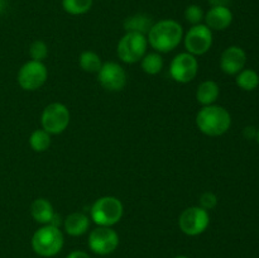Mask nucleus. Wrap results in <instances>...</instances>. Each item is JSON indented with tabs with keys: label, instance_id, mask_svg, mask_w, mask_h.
Here are the masks:
<instances>
[{
	"label": "nucleus",
	"instance_id": "obj_30",
	"mask_svg": "<svg viewBox=\"0 0 259 258\" xmlns=\"http://www.w3.org/2000/svg\"><path fill=\"white\" fill-rule=\"evenodd\" d=\"M7 8V0H0V14L5 10Z\"/></svg>",
	"mask_w": 259,
	"mask_h": 258
},
{
	"label": "nucleus",
	"instance_id": "obj_6",
	"mask_svg": "<svg viewBox=\"0 0 259 258\" xmlns=\"http://www.w3.org/2000/svg\"><path fill=\"white\" fill-rule=\"evenodd\" d=\"M70 120V110L62 103L50 104L43 109L42 115H40L42 129H45L51 136L63 133L67 129Z\"/></svg>",
	"mask_w": 259,
	"mask_h": 258
},
{
	"label": "nucleus",
	"instance_id": "obj_14",
	"mask_svg": "<svg viewBox=\"0 0 259 258\" xmlns=\"http://www.w3.org/2000/svg\"><path fill=\"white\" fill-rule=\"evenodd\" d=\"M204 20L211 30H225L232 25L233 12L229 7H211L205 13Z\"/></svg>",
	"mask_w": 259,
	"mask_h": 258
},
{
	"label": "nucleus",
	"instance_id": "obj_18",
	"mask_svg": "<svg viewBox=\"0 0 259 258\" xmlns=\"http://www.w3.org/2000/svg\"><path fill=\"white\" fill-rule=\"evenodd\" d=\"M124 29L125 32H137L142 33V34L147 35L149 32L151 27L153 25V20L151 17L143 13H138V14L131 15L124 20Z\"/></svg>",
	"mask_w": 259,
	"mask_h": 258
},
{
	"label": "nucleus",
	"instance_id": "obj_8",
	"mask_svg": "<svg viewBox=\"0 0 259 258\" xmlns=\"http://www.w3.org/2000/svg\"><path fill=\"white\" fill-rule=\"evenodd\" d=\"M48 78V70L39 61H28L18 71L17 80L20 88L25 91H35L42 88Z\"/></svg>",
	"mask_w": 259,
	"mask_h": 258
},
{
	"label": "nucleus",
	"instance_id": "obj_23",
	"mask_svg": "<svg viewBox=\"0 0 259 258\" xmlns=\"http://www.w3.org/2000/svg\"><path fill=\"white\" fill-rule=\"evenodd\" d=\"M94 0H62V8L71 15L86 14L93 7Z\"/></svg>",
	"mask_w": 259,
	"mask_h": 258
},
{
	"label": "nucleus",
	"instance_id": "obj_21",
	"mask_svg": "<svg viewBox=\"0 0 259 258\" xmlns=\"http://www.w3.org/2000/svg\"><path fill=\"white\" fill-rule=\"evenodd\" d=\"M78 65L82 68V71L89 73H98L99 70L103 66L100 56L94 51H85L81 53L80 58H78Z\"/></svg>",
	"mask_w": 259,
	"mask_h": 258
},
{
	"label": "nucleus",
	"instance_id": "obj_11",
	"mask_svg": "<svg viewBox=\"0 0 259 258\" xmlns=\"http://www.w3.org/2000/svg\"><path fill=\"white\" fill-rule=\"evenodd\" d=\"M197 72H199V62L191 53L182 52L172 58L169 65V75L176 82H190L196 77Z\"/></svg>",
	"mask_w": 259,
	"mask_h": 258
},
{
	"label": "nucleus",
	"instance_id": "obj_12",
	"mask_svg": "<svg viewBox=\"0 0 259 258\" xmlns=\"http://www.w3.org/2000/svg\"><path fill=\"white\" fill-rule=\"evenodd\" d=\"M98 81L105 90L116 93L125 88L128 77L125 70L119 63L110 61L103 63L98 72Z\"/></svg>",
	"mask_w": 259,
	"mask_h": 258
},
{
	"label": "nucleus",
	"instance_id": "obj_4",
	"mask_svg": "<svg viewBox=\"0 0 259 258\" xmlns=\"http://www.w3.org/2000/svg\"><path fill=\"white\" fill-rule=\"evenodd\" d=\"M124 214L123 202L115 196H101L91 205L90 219L98 227H113Z\"/></svg>",
	"mask_w": 259,
	"mask_h": 258
},
{
	"label": "nucleus",
	"instance_id": "obj_28",
	"mask_svg": "<svg viewBox=\"0 0 259 258\" xmlns=\"http://www.w3.org/2000/svg\"><path fill=\"white\" fill-rule=\"evenodd\" d=\"M211 7H229L232 0H207Z\"/></svg>",
	"mask_w": 259,
	"mask_h": 258
},
{
	"label": "nucleus",
	"instance_id": "obj_15",
	"mask_svg": "<svg viewBox=\"0 0 259 258\" xmlns=\"http://www.w3.org/2000/svg\"><path fill=\"white\" fill-rule=\"evenodd\" d=\"M90 219L83 212H72L63 220V229L71 237H81L88 233Z\"/></svg>",
	"mask_w": 259,
	"mask_h": 258
},
{
	"label": "nucleus",
	"instance_id": "obj_20",
	"mask_svg": "<svg viewBox=\"0 0 259 258\" xmlns=\"http://www.w3.org/2000/svg\"><path fill=\"white\" fill-rule=\"evenodd\" d=\"M141 67L147 75H158L163 68V58H162L161 53H146L141 60Z\"/></svg>",
	"mask_w": 259,
	"mask_h": 258
},
{
	"label": "nucleus",
	"instance_id": "obj_3",
	"mask_svg": "<svg viewBox=\"0 0 259 258\" xmlns=\"http://www.w3.org/2000/svg\"><path fill=\"white\" fill-rule=\"evenodd\" d=\"M30 244L35 254L46 258L55 257L62 250L65 237L60 228L50 224L42 225L34 232Z\"/></svg>",
	"mask_w": 259,
	"mask_h": 258
},
{
	"label": "nucleus",
	"instance_id": "obj_1",
	"mask_svg": "<svg viewBox=\"0 0 259 258\" xmlns=\"http://www.w3.org/2000/svg\"><path fill=\"white\" fill-rule=\"evenodd\" d=\"M184 39V28L177 20L162 19L153 23L147 33L148 45L158 53H167L176 50Z\"/></svg>",
	"mask_w": 259,
	"mask_h": 258
},
{
	"label": "nucleus",
	"instance_id": "obj_25",
	"mask_svg": "<svg viewBox=\"0 0 259 258\" xmlns=\"http://www.w3.org/2000/svg\"><path fill=\"white\" fill-rule=\"evenodd\" d=\"M29 55L33 61H39L43 62L48 56V47L43 40H34L29 47Z\"/></svg>",
	"mask_w": 259,
	"mask_h": 258
},
{
	"label": "nucleus",
	"instance_id": "obj_27",
	"mask_svg": "<svg viewBox=\"0 0 259 258\" xmlns=\"http://www.w3.org/2000/svg\"><path fill=\"white\" fill-rule=\"evenodd\" d=\"M66 258H91L90 255H89V253H86L85 250H72V252H70L67 254V257Z\"/></svg>",
	"mask_w": 259,
	"mask_h": 258
},
{
	"label": "nucleus",
	"instance_id": "obj_22",
	"mask_svg": "<svg viewBox=\"0 0 259 258\" xmlns=\"http://www.w3.org/2000/svg\"><path fill=\"white\" fill-rule=\"evenodd\" d=\"M29 144L34 152H45L51 146V134L45 129H35L29 137Z\"/></svg>",
	"mask_w": 259,
	"mask_h": 258
},
{
	"label": "nucleus",
	"instance_id": "obj_2",
	"mask_svg": "<svg viewBox=\"0 0 259 258\" xmlns=\"http://www.w3.org/2000/svg\"><path fill=\"white\" fill-rule=\"evenodd\" d=\"M196 125L207 137H220L232 126V115L220 105L202 106L196 114Z\"/></svg>",
	"mask_w": 259,
	"mask_h": 258
},
{
	"label": "nucleus",
	"instance_id": "obj_10",
	"mask_svg": "<svg viewBox=\"0 0 259 258\" xmlns=\"http://www.w3.org/2000/svg\"><path fill=\"white\" fill-rule=\"evenodd\" d=\"M212 30L206 24L192 25L186 34L184 35L185 48L189 53L196 56H202L209 52L212 46Z\"/></svg>",
	"mask_w": 259,
	"mask_h": 258
},
{
	"label": "nucleus",
	"instance_id": "obj_5",
	"mask_svg": "<svg viewBox=\"0 0 259 258\" xmlns=\"http://www.w3.org/2000/svg\"><path fill=\"white\" fill-rule=\"evenodd\" d=\"M147 48V35L137 32H126L119 40L116 53L123 62L137 63L146 55Z\"/></svg>",
	"mask_w": 259,
	"mask_h": 258
},
{
	"label": "nucleus",
	"instance_id": "obj_19",
	"mask_svg": "<svg viewBox=\"0 0 259 258\" xmlns=\"http://www.w3.org/2000/svg\"><path fill=\"white\" fill-rule=\"evenodd\" d=\"M235 82L243 91H254L259 86V75L252 68H243L235 75Z\"/></svg>",
	"mask_w": 259,
	"mask_h": 258
},
{
	"label": "nucleus",
	"instance_id": "obj_16",
	"mask_svg": "<svg viewBox=\"0 0 259 258\" xmlns=\"http://www.w3.org/2000/svg\"><path fill=\"white\" fill-rule=\"evenodd\" d=\"M56 212L53 210L52 204L45 197L35 199L30 205V215H32L35 222L42 225L50 224Z\"/></svg>",
	"mask_w": 259,
	"mask_h": 258
},
{
	"label": "nucleus",
	"instance_id": "obj_7",
	"mask_svg": "<svg viewBox=\"0 0 259 258\" xmlns=\"http://www.w3.org/2000/svg\"><path fill=\"white\" fill-rule=\"evenodd\" d=\"M210 224L209 211L201 206H190L181 212L179 218V227L184 234L196 237L202 234Z\"/></svg>",
	"mask_w": 259,
	"mask_h": 258
},
{
	"label": "nucleus",
	"instance_id": "obj_32",
	"mask_svg": "<svg viewBox=\"0 0 259 258\" xmlns=\"http://www.w3.org/2000/svg\"><path fill=\"white\" fill-rule=\"evenodd\" d=\"M255 138H257V141H258V143H259V128L257 129V136H255Z\"/></svg>",
	"mask_w": 259,
	"mask_h": 258
},
{
	"label": "nucleus",
	"instance_id": "obj_9",
	"mask_svg": "<svg viewBox=\"0 0 259 258\" xmlns=\"http://www.w3.org/2000/svg\"><path fill=\"white\" fill-rule=\"evenodd\" d=\"M88 245L98 255H108L119 247V234L111 227H98L89 234Z\"/></svg>",
	"mask_w": 259,
	"mask_h": 258
},
{
	"label": "nucleus",
	"instance_id": "obj_24",
	"mask_svg": "<svg viewBox=\"0 0 259 258\" xmlns=\"http://www.w3.org/2000/svg\"><path fill=\"white\" fill-rule=\"evenodd\" d=\"M205 13L202 10L201 7L196 4H191L185 9V19L187 23L192 25L201 24V22L204 20Z\"/></svg>",
	"mask_w": 259,
	"mask_h": 258
},
{
	"label": "nucleus",
	"instance_id": "obj_17",
	"mask_svg": "<svg viewBox=\"0 0 259 258\" xmlns=\"http://www.w3.org/2000/svg\"><path fill=\"white\" fill-rule=\"evenodd\" d=\"M220 88L218 82L212 80L202 81L196 90V100L202 106L212 105L219 99Z\"/></svg>",
	"mask_w": 259,
	"mask_h": 258
},
{
	"label": "nucleus",
	"instance_id": "obj_31",
	"mask_svg": "<svg viewBox=\"0 0 259 258\" xmlns=\"http://www.w3.org/2000/svg\"><path fill=\"white\" fill-rule=\"evenodd\" d=\"M175 258H190V257H187V255H176Z\"/></svg>",
	"mask_w": 259,
	"mask_h": 258
},
{
	"label": "nucleus",
	"instance_id": "obj_13",
	"mask_svg": "<svg viewBox=\"0 0 259 258\" xmlns=\"http://www.w3.org/2000/svg\"><path fill=\"white\" fill-rule=\"evenodd\" d=\"M247 63V53L239 46H230L225 48L220 57V68L227 75H237Z\"/></svg>",
	"mask_w": 259,
	"mask_h": 258
},
{
	"label": "nucleus",
	"instance_id": "obj_29",
	"mask_svg": "<svg viewBox=\"0 0 259 258\" xmlns=\"http://www.w3.org/2000/svg\"><path fill=\"white\" fill-rule=\"evenodd\" d=\"M244 136L247 137L248 139L255 138V136H257V129L253 128V126H247V128L244 129Z\"/></svg>",
	"mask_w": 259,
	"mask_h": 258
},
{
	"label": "nucleus",
	"instance_id": "obj_26",
	"mask_svg": "<svg viewBox=\"0 0 259 258\" xmlns=\"http://www.w3.org/2000/svg\"><path fill=\"white\" fill-rule=\"evenodd\" d=\"M218 205V197L217 195L214 194V192H210V191H206L204 192V194L200 196V205L199 206H201L202 209L205 210H211L214 209L215 206Z\"/></svg>",
	"mask_w": 259,
	"mask_h": 258
}]
</instances>
